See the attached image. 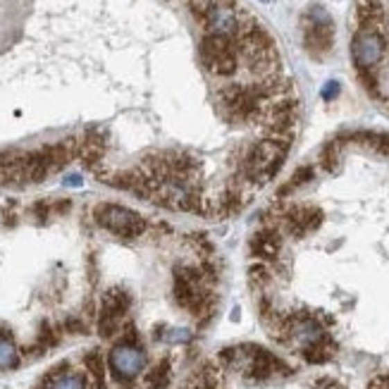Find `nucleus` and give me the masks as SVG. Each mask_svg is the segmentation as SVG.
<instances>
[{
	"instance_id": "nucleus-1",
	"label": "nucleus",
	"mask_w": 389,
	"mask_h": 389,
	"mask_svg": "<svg viewBox=\"0 0 389 389\" xmlns=\"http://www.w3.org/2000/svg\"><path fill=\"white\" fill-rule=\"evenodd\" d=\"M289 153L287 139H270V141H258L246 150L244 163H241V175L248 182H268L279 172L284 158Z\"/></svg>"
},
{
	"instance_id": "nucleus-2",
	"label": "nucleus",
	"mask_w": 389,
	"mask_h": 389,
	"mask_svg": "<svg viewBox=\"0 0 389 389\" xmlns=\"http://www.w3.org/2000/svg\"><path fill=\"white\" fill-rule=\"evenodd\" d=\"M266 91L261 86H225L218 94L225 115L234 122H246L261 112Z\"/></svg>"
},
{
	"instance_id": "nucleus-3",
	"label": "nucleus",
	"mask_w": 389,
	"mask_h": 389,
	"mask_svg": "<svg viewBox=\"0 0 389 389\" xmlns=\"http://www.w3.org/2000/svg\"><path fill=\"white\" fill-rule=\"evenodd\" d=\"M201 62L210 74H218V77H232L239 69V58L232 46L230 39L225 36L208 34L201 41Z\"/></svg>"
},
{
	"instance_id": "nucleus-4",
	"label": "nucleus",
	"mask_w": 389,
	"mask_h": 389,
	"mask_svg": "<svg viewBox=\"0 0 389 389\" xmlns=\"http://www.w3.org/2000/svg\"><path fill=\"white\" fill-rule=\"evenodd\" d=\"M96 223L105 230H110L112 234L122 236V239H137L146 232V220L139 213L122 205H107L103 203L96 208Z\"/></svg>"
},
{
	"instance_id": "nucleus-5",
	"label": "nucleus",
	"mask_w": 389,
	"mask_h": 389,
	"mask_svg": "<svg viewBox=\"0 0 389 389\" xmlns=\"http://www.w3.org/2000/svg\"><path fill=\"white\" fill-rule=\"evenodd\" d=\"M129 294L120 287H112L105 291L103 296V304H101V315H98V332L101 337H112L120 327L124 313L129 311Z\"/></svg>"
},
{
	"instance_id": "nucleus-6",
	"label": "nucleus",
	"mask_w": 389,
	"mask_h": 389,
	"mask_svg": "<svg viewBox=\"0 0 389 389\" xmlns=\"http://www.w3.org/2000/svg\"><path fill=\"white\" fill-rule=\"evenodd\" d=\"M351 55L361 72H370L385 58V39L372 29H361L351 41Z\"/></svg>"
},
{
	"instance_id": "nucleus-7",
	"label": "nucleus",
	"mask_w": 389,
	"mask_h": 389,
	"mask_svg": "<svg viewBox=\"0 0 389 389\" xmlns=\"http://www.w3.org/2000/svg\"><path fill=\"white\" fill-rule=\"evenodd\" d=\"M203 21L208 26V34L225 36L230 41L241 34V19L232 0H215Z\"/></svg>"
},
{
	"instance_id": "nucleus-8",
	"label": "nucleus",
	"mask_w": 389,
	"mask_h": 389,
	"mask_svg": "<svg viewBox=\"0 0 389 389\" xmlns=\"http://www.w3.org/2000/svg\"><path fill=\"white\" fill-rule=\"evenodd\" d=\"M146 368V354L134 344H117L110 351V370L120 382H129Z\"/></svg>"
},
{
	"instance_id": "nucleus-9",
	"label": "nucleus",
	"mask_w": 389,
	"mask_h": 389,
	"mask_svg": "<svg viewBox=\"0 0 389 389\" xmlns=\"http://www.w3.org/2000/svg\"><path fill=\"white\" fill-rule=\"evenodd\" d=\"M306 31H304V46L306 51L311 53L313 58H322L332 51V41H334V31L332 24H313V21H306Z\"/></svg>"
},
{
	"instance_id": "nucleus-10",
	"label": "nucleus",
	"mask_w": 389,
	"mask_h": 389,
	"mask_svg": "<svg viewBox=\"0 0 389 389\" xmlns=\"http://www.w3.org/2000/svg\"><path fill=\"white\" fill-rule=\"evenodd\" d=\"M289 337L299 344L301 349L311 347V344L320 342L322 337H327L322 332V325L313 318H296V320L289 322Z\"/></svg>"
},
{
	"instance_id": "nucleus-11",
	"label": "nucleus",
	"mask_w": 389,
	"mask_h": 389,
	"mask_svg": "<svg viewBox=\"0 0 389 389\" xmlns=\"http://www.w3.org/2000/svg\"><path fill=\"white\" fill-rule=\"evenodd\" d=\"M289 223V230L294 236H304L308 232L318 230L322 223V210L320 208H313V205H308V208H296L289 213L287 218Z\"/></svg>"
},
{
	"instance_id": "nucleus-12",
	"label": "nucleus",
	"mask_w": 389,
	"mask_h": 389,
	"mask_svg": "<svg viewBox=\"0 0 389 389\" xmlns=\"http://www.w3.org/2000/svg\"><path fill=\"white\" fill-rule=\"evenodd\" d=\"M282 248V241H279V234L275 230H261L256 236L251 239V251L253 256L266 258V261H275Z\"/></svg>"
},
{
	"instance_id": "nucleus-13",
	"label": "nucleus",
	"mask_w": 389,
	"mask_h": 389,
	"mask_svg": "<svg viewBox=\"0 0 389 389\" xmlns=\"http://www.w3.org/2000/svg\"><path fill=\"white\" fill-rule=\"evenodd\" d=\"M79 155L89 167H96L105 155V137L101 132H89L84 141L79 144Z\"/></svg>"
},
{
	"instance_id": "nucleus-14",
	"label": "nucleus",
	"mask_w": 389,
	"mask_h": 389,
	"mask_svg": "<svg viewBox=\"0 0 389 389\" xmlns=\"http://www.w3.org/2000/svg\"><path fill=\"white\" fill-rule=\"evenodd\" d=\"M301 351H304V358L308 361V363H325V361L332 358V354H334V342L329 337H322L320 342L311 344V347H306Z\"/></svg>"
},
{
	"instance_id": "nucleus-15",
	"label": "nucleus",
	"mask_w": 389,
	"mask_h": 389,
	"mask_svg": "<svg viewBox=\"0 0 389 389\" xmlns=\"http://www.w3.org/2000/svg\"><path fill=\"white\" fill-rule=\"evenodd\" d=\"M170 385V363L167 361H160L155 368H150V372L146 375V387L148 389H167Z\"/></svg>"
},
{
	"instance_id": "nucleus-16",
	"label": "nucleus",
	"mask_w": 389,
	"mask_h": 389,
	"mask_svg": "<svg viewBox=\"0 0 389 389\" xmlns=\"http://www.w3.org/2000/svg\"><path fill=\"white\" fill-rule=\"evenodd\" d=\"M17 363H19L17 347L8 337H0V370L17 368Z\"/></svg>"
},
{
	"instance_id": "nucleus-17",
	"label": "nucleus",
	"mask_w": 389,
	"mask_h": 389,
	"mask_svg": "<svg viewBox=\"0 0 389 389\" xmlns=\"http://www.w3.org/2000/svg\"><path fill=\"white\" fill-rule=\"evenodd\" d=\"M84 363H86V368H89L91 375L96 377V385H98V389L105 387V365H103V356L98 354V351H91V354H86Z\"/></svg>"
},
{
	"instance_id": "nucleus-18",
	"label": "nucleus",
	"mask_w": 389,
	"mask_h": 389,
	"mask_svg": "<svg viewBox=\"0 0 389 389\" xmlns=\"http://www.w3.org/2000/svg\"><path fill=\"white\" fill-rule=\"evenodd\" d=\"M48 389H86V382L82 375L62 372V375H53V380L48 382Z\"/></svg>"
},
{
	"instance_id": "nucleus-19",
	"label": "nucleus",
	"mask_w": 389,
	"mask_h": 389,
	"mask_svg": "<svg viewBox=\"0 0 389 389\" xmlns=\"http://www.w3.org/2000/svg\"><path fill=\"white\" fill-rule=\"evenodd\" d=\"M311 180H313V167H301V170L294 172V177L287 182V187L279 191V196H284V193H289V191H294V189L304 187L306 182H311Z\"/></svg>"
},
{
	"instance_id": "nucleus-20",
	"label": "nucleus",
	"mask_w": 389,
	"mask_h": 389,
	"mask_svg": "<svg viewBox=\"0 0 389 389\" xmlns=\"http://www.w3.org/2000/svg\"><path fill=\"white\" fill-rule=\"evenodd\" d=\"M322 165H325L329 172L337 170V165H339V148H337V144H327L325 146V150H322Z\"/></svg>"
},
{
	"instance_id": "nucleus-21",
	"label": "nucleus",
	"mask_w": 389,
	"mask_h": 389,
	"mask_svg": "<svg viewBox=\"0 0 389 389\" xmlns=\"http://www.w3.org/2000/svg\"><path fill=\"white\" fill-rule=\"evenodd\" d=\"M165 339L170 344H184L191 339V332L184 327H177V329H165Z\"/></svg>"
},
{
	"instance_id": "nucleus-22",
	"label": "nucleus",
	"mask_w": 389,
	"mask_h": 389,
	"mask_svg": "<svg viewBox=\"0 0 389 389\" xmlns=\"http://www.w3.org/2000/svg\"><path fill=\"white\" fill-rule=\"evenodd\" d=\"M213 3H215V0H191L193 15H196V17H201V19H205V15H208V10L213 8Z\"/></svg>"
},
{
	"instance_id": "nucleus-23",
	"label": "nucleus",
	"mask_w": 389,
	"mask_h": 389,
	"mask_svg": "<svg viewBox=\"0 0 389 389\" xmlns=\"http://www.w3.org/2000/svg\"><path fill=\"white\" fill-rule=\"evenodd\" d=\"M339 91H342V86H339V82H327L325 86H322V91H320V96H322V101H334L339 96Z\"/></svg>"
},
{
	"instance_id": "nucleus-24",
	"label": "nucleus",
	"mask_w": 389,
	"mask_h": 389,
	"mask_svg": "<svg viewBox=\"0 0 389 389\" xmlns=\"http://www.w3.org/2000/svg\"><path fill=\"white\" fill-rule=\"evenodd\" d=\"M51 208H53V205L46 203V201H39V203L34 205V215L39 218V223H46V220H48V213H51Z\"/></svg>"
},
{
	"instance_id": "nucleus-25",
	"label": "nucleus",
	"mask_w": 389,
	"mask_h": 389,
	"mask_svg": "<svg viewBox=\"0 0 389 389\" xmlns=\"http://www.w3.org/2000/svg\"><path fill=\"white\" fill-rule=\"evenodd\" d=\"M64 329L67 332H86V325L79 318H67V322H64Z\"/></svg>"
},
{
	"instance_id": "nucleus-26",
	"label": "nucleus",
	"mask_w": 389,
	"mask_h": 389,
	"mask_svg": "<svg viewBox=\"0 0 389 389\" xmlns=\"http://www.w3.org/2000/svg\"><path fill=\"white\" fill-rule=\"evenodd\" d=\"M82 184H84L82 175H67L64 177V187H82Z\"/></svg>"
},
{
	"instance_id": "nucleus-27",
	"label": "nucleus",
	"mask_w": 389,
	"mask_h": 389,
	"mask_svg": "<svg viewBox=\"0 0 389 389\" xmlns=\"http://www.w3.org/2000/svg\"><path fill=\"white\" fill-rule=\"evenodd\" d=\"M318 389H342V385H337L334 380H318Z\"/></svg>"
},
{
	"instance_id": "nucleus-28",
	"label": "nucleus",
	"mask_w": 389,
	"mask_h": 389,
	"mask_svg": "<svg viewBox=\"0 0 389 389\" xmlns=\"http://www.w3.org/2000/svg\"><path fill=\"white\" fill-rule=\"evenodd\" d=\"M263 3H268V0H263Z\"/></svg>"
}]
</instances>
